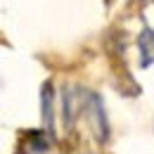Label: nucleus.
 <instances>
[{"mask_svg": "<svg viewBox=\"0 0 154 154\" xmlns=\"http://www.w3.org/2000/svg\"><path fill=\"white\" fill-rule=\"evenodd\" d=\"M85 114H88V123H90V131L97 137V142H104L109 137V123H107L102 97L97 93H88V97H85Z\"/></svg>", "mask_w": 154, "mask_h": 154, "instance_id": "nucleus-1", "label": "nucleus"}, {"mask_svg": "<svg viewBox=\"0 0 154 154\" xmlns=\"http://www.w3.org/2000/svg\"><path fill=\"white\" fill-rule=\"evenodd\" d=\"M137 43H140V52H142L140 64H142V66H152L154 64V29L145 26Z\"/></svg>", "mask_w": 154, "mask_h": 154, "instance_id": "nucleus-2", "label": "nucleus"}, {"mask_svg": "<svg viewBox=\"0 0 154 154\" xmlns=\"http://www.w3.org/2000/svg\"><path fill=\"white\" fill-rule=\"evenodd\" d=\"M40 102H43V126H45V131L50 133V137H55V119H52V85H50V83L43 88Z\"/></svg>", "mask_w": 154, "mask_h": 154, "instance_id": "nucleus-3", "label": "nucleus"}, {"mask_svg": "<svg viewBox=\"0 0 154 154\" xmlns=\"http://www.w3.org/2000/svg\"><path fill=\"white\" fill-rule=\"evenodd\" d=\"M62 104H64V123L66 128L74 126V119H76V90L74 88H64L62 90Z\"/></svg>", "mask_w": 154, "mask_h": 154, "instance_id": "nucleus-4", "label": "nucleus"}]
</instances>
